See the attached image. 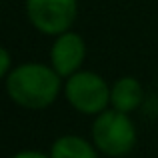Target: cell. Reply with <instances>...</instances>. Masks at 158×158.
I'll return each mask as SVG.
<instances>
[{
    "label": "cell",
    "mask_w": 158,
    "mask_h": 158,
    "mask_svg": "<svg viewBox=\"0 0 158 158\" xmlns=\"http://www.w3.org/2000/svg\"><path fill=\"white\" fill-rule=\"evenodd\" d=\"M4 80L10 100L26 110L48 108L62 88V76L52 66L40 62H24L14 66Z\"/></svg>",
    "instance_id": "obj_1"
},
{
    "label": "cell",
    "mask_w": 158,
    "mask_h": 158,
    "mask_svg": "<svg viewBox=\"0 0 158 158\" xmlns=\"http://www.w3.org/2000/svg\"><path fill=\"white\" fill-rule=\"evenodd\" d=\"M92 142L102 154L120 158L126 156L136 144V128L130 116L110 108L100 112L92 124Z\"/></svg>",
    "instance_id": "obj_2"
},
{
    "label": "cell",
    "mask_w": 158,
    "mask_h": 158,
    "mask_svg": "<svg viewBox=\"0 0 158 158\" xmlns=\"http://www.w3.org/2000/svg\"><path fill=\"white\" fill-rule=\"evenodd\" d=\"M64 96L68 104L80 114L98 116L110 106V86L100 74L78 70L66 78Z\"/></svg>",
    "instance_id": "obj_3"
},
{
    "label": "cell",
    "mask_w": 158,
    "mask_h": 158,
    "mask_svg": "<svg viewBox=\"0 0 158 158\" xmlns=\"http://www.w3.org/2000/svg\"><path fill=\"white\" fill-rule=\"evenodd\" d=\"M76 0H26V14L32 26L48 36L70 30L76 20Z\"/></svg>",
    "instance_id": "obj_4"
},
{
    "label": "cell",
    "mask_w": 158,
    "mask_h": 158,
    "mask_svg": "<svg viewBox=\"0 0 158 158\" xmlns=\"http://www.w3.org/2000/svg\"><path fill=\"white\" fill-rule=\"evenodd\" d=\"M86 56V44L80 34L66 30L56 36L50 48V66L62 78L72 76L78 72Z\"/></svg>",
    "instance_id": "obj_5"
},
{
    "label": "cell",
    "mask_w": 158,
    "mask_h": 158,
    "mask_svg": "<svg viewBox=\"0 0 158 158\" xmlns=\"http://www.w3.org/2000/svg\"><path fill=\"white\" fill-rule=\"evenodd\" d=\"M144 100V88L134 76H122L110 86V106L130 114L138 110Z\"/></svg>",
    "instance_id": "obj_6"
},
{
    "label": "cell",
    "mask_w": 158,
    "mask_h": 158,
    "mask_svg": "<svg viewBox=\"0 0 158 158\" xmlns=\"http://www.w3.org/2000/svg\"><path fill=\"white\" fill-rule=\"evenodd\" d=\"M98 148L94 142L80 138L74 134H66L54 140L50 148V158H98Z\"/></svg>",
    "instance_id": "obj_7"
},
{
    "label": "cell",
    "mask_w": 158,
    "mask_h": 158,
    "mask_svg": "<svg viewBox=\"0 0 158 158\" xmlns=\"http://www.w3.org/2000/svg\"><path fill=\"white\" fill-rule=\"evenodd\" d=\"M12 72V58L6 48H0V76L6 78Z\"/></svg>",
    "instance_id": "obj_8"
},
{
    "label": "cell",
    "mask_w": 158,
    "mask_h": 158,
    "mask_svg": "<svg viewBox=\"0 0 158 158\" xmlns=\"http://www.w3.org/2000/svg\"><path fill=\"white\" fill-rule=\"evenodd\" d=\"M12 158H50V156H46L44 152H38V150H22Z\"/></svg>",
    "instance_id": "obj_9"
}]
</instances>
